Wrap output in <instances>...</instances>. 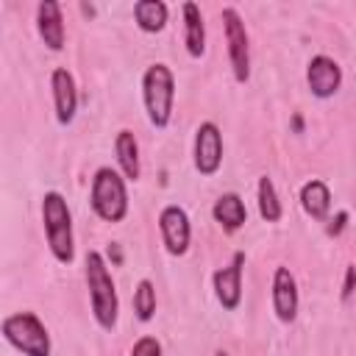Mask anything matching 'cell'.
<instances>
[{
  "instance_id": "cell-1",
  "label": "cell",
  "mask_w": 356,
  "mask_h": 356,
  "mask_svg": "<svg viewBox=\"0 0 356 356\" xmlns=\"http://www.w3.org/2000/svg\"><path fill=\"white\" fill-rule=\"evenodd\" d=\"M83 275H86V289H89V303H92V317L103 331L117 328L120 317V298L114 278L108 273V261L100 250H89L83 259Z\"/></svg>"
},
{
  "instance_id": "cell-2",
  "label": "cell",
  "mask_w": 356,
  "mask_h": 356,
  "mask_svg": "<svg viewBox=\"0 0 356 356\" xmlns=\"http://www.w3.org/2000/svg\"><path fill=\"white\" fill-rule=\"evenodd\" d=\"M42 225L44 239L58 264H72L75 259V239H72V214L61 192L50 189L42 197Z\"/></svg>"
},
{
  "instance_id": "cell-3",
  "label": "cell",
  "mask_w": 356,
  "mask_h": 356,
  "mask_svg": "<svg viewBox=\"0 0 356 356\" xmlns=\"http://www.w3.org/2000/svg\"><path fill=\"white\" fill-rule=\"evenodd\" d=\"M89 206L103 222H122L128 217L125 175L114 167H97L95 175H92Z\"/></svg>"
},
{
  "instance_id": "cell-4",
  "label": "cell",
  "mask_w": 356,
  "mask_h": 356,
  "mask_svg": "<svg viewBox=\"0 0 356 356\" xmlns=\"http://www.w3.org/2000/svg\"><path fill=\"white\" fill-rule=\"evenodd\" d=\"M142 103L153 128H167L175 103V75L167 64L156 61L142 72Z\"/></svg>"
},
{
  "instance_id": "cell-5",
  "label": "cell",
  "mask_w": 356,
  "mask_h": 356,
  "mask_svg": "<svg viewBox=\"0 0 356 356\" xmlns=\"http://www.w3.org/2000/svg\"><path fill=\"white\" fill-rule=\"evenodd\" d=\"M0 334L22 356H50V350H53L50 334H47L44 323L33 312L6 314L3 323H0Z\"/></svg>"
},
{
  "instance_id": "cell-6",
  "label": "cell",
  "mask_w": 356,
  "mask_h": 356,
  "mask_svg": "<svg viewBox=\"0 0 356 356\" xmlns=\"http://www.w3.org/2000/svg\"><path fill=\"white\" fill-rule=\"evenodd\" d=\"M222 28H225V42H228V61H231V72L236 83H248L250 81V39H248V28L239 17V11L234 6L222 8Z\"/></svg>"
},
{
  "instance_id": "cell-7",
  "label": "cell",
  "mask_w": 356,
  "mask_h": 356,
  "mask_svg": "<svg viewBox=\"0 0 356 356\" xmlns=\"http://www.w3.org/2000/svg\"><path fill=\"white\" fill-rule=\"evenodd\" d=\"M192 161H195V170L203 178H209L220 170V164H222V131L217 128V122L206 120V122L197 125Z\"/></svg>"
},
{
  "instance_id": "cell-8",
  "label": "cell",
  "mask_w": 356,
  "mask_h": 356,
  "mask_svg": "<svg viewBox=\"0 0 356 356\" xmlns=\"http://www.w3.org/2000/svg\"><path fill=\"white\" fill-rule=\"evenodd\" d=\"M159 231H161V242L170 256H184L189 250L192 225H189V214L181 206L170 203L159 211Z\"/></svg>"
},
{
  "instance_id": "cell-9",
  "label": "cell",
  "mask_w": 356,
  "mask_h": 356,
  "mask_svg": "<svg viewBox=\"0 0 356 356\" xmlns=\"http://www.w3.org/2000/svg\"><path fill=\"white\" fill-rule=\"evenodd\" d=\"M242 270H245V253L236 250L231 256V264L214 270V275H211L214 298L225 312H236L242 303Z\"/></svg>"
},
{
  "instance_id": "cell-10",
  "label": "cell",
  "mask_w": 356,
  "mask_h": 356,
  "mask_svg": "<svg viewBox=\"0 0 356 356\" xmlns=\"http://www.w3.org/2000/svg\"><path fill=\"white\" fill-rule=\"evenodd\" d=\"M306 83H309V92H312L314 97L328 100V97H334V95L339 92V86H342V67H339L331 56H325V53L312 56V61H309V67H306Z\"/></svg>"
},
{
  "instance_id": "cell-11",
  "label": "cell",
  "mask_w": 356,
  "mask_h": 356,
  "mask_svg": "<svg viewBox=\"0 0 356 356\" xmlns=\"http://www.w3.org/2000/svg\"><path fill=\"white\" fill-rule=\"evenodd\" d=\"M270 300H273V312L281 323H292L298 317V306H300V295H298V281L289 273V267H275L273 273V286H270Z\"/></svg>"
},
{
  "instance_id": "cell-12",
  "label": "cell",
  "mask_w": 356,
  "mask_h": 356,
  "mask_svg": "<svg viewBox=\"0 0 356 356\" xmlns=\"http://www.w3.org/2000/svg\"><path fill=\"white\" fill-rule=\"evenodd\" d=\"M50 89H53V106H56V122L70 125L78 111V89L75 78L67 67H56L50 72Z\"/></svg>"
},
{
  "instance_id": "cell-13",
  "label": "cell",
  "mask_w": 356,
  "mask_h": 356,
  "mask_svg": "<svg viewBox=\"0 0 356 356\" xmlns=\"http://www.w3.org/2000/svg\"><path fill=\"white\" fill-rule=\"evenodd\" d=\"M36 31L47 50L58 53L64 47V17L56 0H42L36 6Z\"/></svg>"
},
{
  "instance_id": "cell-14",
  "label": "cell",
  "mask_w": 356,
  "mask_h": 356,
  "mask_svg": "<svg viewBox=\"0 0 356 356\" xmlns=\"http://www.w3.org/2000/svg\"><path fill=\"white\" fill-rule=\"evenodd\" d=\"M211 217H214V222H217L225 234L239 231V228L248 222V209H245L242 195H236V192H222V195L214 200V206H211Z\"/></svg>"
},
{
  "instance_id": "cell-15",
  "label": "cell",
  "mask_w": 356,
  "mask_h": 356,
  "mask_svg": "<svg viewBox=\"0 0 356 356\" xmlns=\"http://www.w3.org/2000/svg\"><path fill=\"white\" fill-rule=\"evenodd\" d=\"M181 11H184V44H186V53L192 58H200L206 53V25H203L200 6L186 0L181 6Z\"/></svg>"
},
{
  "instance_id": "cell-16",
  "label": "cell",
  "mask_w": 356,
  "mask_h": 356,
  "mask_svg": "<svg viewBox=\"0 0 356 356\" xmlns=\"http://www.w3.org/2000/svg\"><path fill=\"white\" fill-rule=\"evenodd\" d=\"M300 209H303L312 220L323 222V220L328 217V211H331V189H328V184L320 181V178L306 181V184L300 186Z\"/></svg>"
},
{
  "instance_id": "cell-17",
  "label": "cell",
  "mask_w": 356,
  "mask_h": 356,
  "mask_svg": "<svg viewBox=\"0 0 356 356\" xmlns=\"http://www.w3.org/2000/svg\"><path fill=\"white\" fill-rule=\"evenodd\" d=\"M114 156H117V167L128 181H136L142 175V164H139V145L134 131L122 128L114 139Z\"/></svg>"
},
{
  "instance_id": "cell-18",
  "label": "cell",
  "mask_w": 356,
  "mask_h": 356,
  "mask_svg": "<svg viewBox=\"0 0 356 356\" xmlns=\"http://www.w3.org/2000/svg\"><path fill=\"white\" fill-rule=\"evenodd\" d=\"M170 19V8L161 0H136L134 3V22L142 33H159L164 31Z\"/></svg>"
},
{
  "instance_id": "cell-19",
  "label": "cell",
  "mask_w": 356,
  "mask_h": 356,
  "mask_svg": "<svg viewBox=\"0 0 356 356\" xmlns=\"http://www.w3.org/2000/svg\"><path fill=\"white\" fill-rule=\"evenodd\" d=\"M256 203H259V214L264 222H278L281 214H284V206L278 200V192H275V184L273 178L261 175L259 184H256Z\"/></svg>"
},
{
  "instance_id": "cell-20",
  "label": "cell",
  "mask_w": 356,
  "mask_h": 356,
  "mask_svg": "<svg viewBox=\"0 0 356 356\" xmlns=\"http://www.w3.org/2000/svg\"><path fill=\"white\" fill-rule=\"evenodd\" d=\"M134 314L139 323H150L156 314V286L150 278H142L134 289Z\"/></svg>"
},
{
  "instance_id": "cell-21",
  "label": "cell",
  "mask_w": 356,
  "mask_h": 356,
  "mask_svg": "<svg viewBox=\"0 0 356 356\" xmlns=\"http://www.w3.org/2000/svg\"><path fill=\"white\" fill-rule=\"evenodd\" d=\"M131 356H161V342H159L156 337L145 334V337H139V339L134 342Z\"/></svg>"
},
{
  "instance_id": "cell-22",
  "label": "cell",
  "mask_w": 356,
  "mask_h": 356,
  "mask_svg": "<svg viewBox=\"0 0 356 356\" xmlns=\"http://www.w3.org/2000/svg\"><path fill=\"white\" fill-rule=\"evenodd\" d=\"M353 292H356V267L348 264V267H345V281H342V292H339V298H342V300H350Z\"/></svg>"
},
{
  "instance_id": "cell-23",
  "label": "cell",
  "mask_w": 356,
  "mask_h": 356,
  "mask_svg": "<svg viewBox=\"0 0 356 356\" xmlns=\"http://www.w3.org/2000/svg\"><path fill=\"white\" fill-rule=\"evenodd\" d=\"M345 225H348V211H339V214H337V220L328 225V234H331V236H339Z\"/></svg>"
},
{
  "instance_id": "cell-24",
  "label": "cell",
  "mask_w": 356,
  "mask_h": 356,
  "mask_svg": "<svg viewBox=\"0 0 356 356\" xmlns=\"http://www.w3.org/2000/svg\"><path fill=\"white\" fill-rule=\"evenodd\" d=\"M292 128H295V134H300V131H303V117H300V114H295V117H292Z\"/></svg>"
},
{
  "instance_id": "cell-25",
  "label": "cell",
  "mask_w": 356,
  "mask_h": 356,
  "mask_svg": "<svg viewBox=\"0 0 356 356\" xmlns=\"http://www.w3.org/2000/svg\"><path fill=\"white\" fill-rule=\"evenodd\" d=\"M108 259H114V264H120V259H122V256H120V248H117V245H111V248H108Z\"/></svg>"
},
{
  "instance_id": "cell-26",
  "label": "cell",
  "mask_w": 356,
  "mask_h": 356,
  "mask_svg": "<svg viewBox=\"0 0 356 356\" xmlns=\"http://www.w3.org/2000/svg\"><path fill=\"white\" fill-rule=\"evenodd\" d=\"M81 11H83L86 17H95V6H86V3H81Z\"/></svg>"
},
{
  "instance_id": "cell-27",
  "label": "cell",
  "mask_w": 356,
  "mask_h": 356,
  "mask_svg": "<svg viewBox=\"0 0 356 356\" xmlns=\"http://www.w3.org/2000/svg\"><path fill=\"white\" fill-rule=\"evenodd\" d=\"M214 356H228V353H225V350H217V353H214Z\"/></svg>"
}]
</instances>
